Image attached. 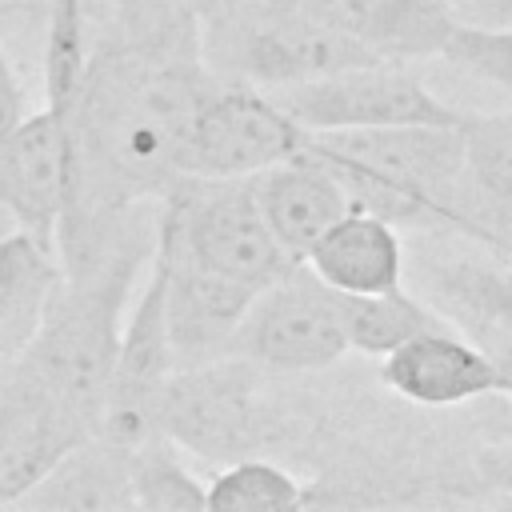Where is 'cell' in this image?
I'll return each instance as SVG.
<instances>
[{
	"instance_id": "3957f363",
	"label": "cell",
	"mask_w": 512,
	"mask_h": 512,
	"mask_svg": "<svg viewBox=\"0 0 512 512\" xmlns=\"http://www.w3.org/2000/svg\"><path fill=\"white\" fill-rule=\"evenodd\" d=\"M156 248L172 260L228 276L248 288H268L292 260L272 236L252 180H196L180 176L156 212Z\"/></svg>"
},
{
	"instance_id": "e0dca14e",
	"label": "cell",
	"mask_w": 512,
	"mask_h": 512,
	"mask_svg": "<svg viewBox=\"0 0 512 512\" xmlns=\"http://www.w3.org/2000/svg\"><path fill=\"white\" fill-rule=\"evenodd\" d=\"M64 268L56 248L24 228H0V360L8 364L36 332Z\"/></svg>"
},
{
	"instance_id": "52a82bcc",
	"label": "cell",
	"mask_w": 512,
	"mask_h": 512,
	"mask_svg": "<svg viewBox=\"0 0 512 512\" xmlns=\"http://www.w3.org/2000/svg\"><path fill=\"white\" fill-rule=\"evenodd\" d=\"M304 132L396 128V124H460V108L444 104L412 64L376 60L320 80L272 92Z\"/></svg>"
},
{
	"instance_id": "d6986e66",
	"label": "cell",
	"mask_w": 512,
	"mask_h": 512,
	"mask_svg": "<svg viewBox=\"0 0 512 512\" xmlns=\"http://www.w3.org/2000/svg\"><path fill=\"white\" fill-rule=\"evenodd\" d=\"M304 504H312L304 480L260 452L220 464L208 480V512H296Z\"/></svg>"
},
{
	"instance_id": "8992f818",
	"label": "cell",
	"mask_w": 512,
	"mask_h": 512,
	"mask_svg": "<svg viewBox=\"0 0 512 512\" xmlns=\"http://www.w3.org/2000/svg\"><path fill=\"white\" fill-rule=\"evenodd\" d=\"M348 352L340 292H332L304 260L256 292L228 356L268 372H320Z\"/></svg>"
},
{
	"instance_id": "30bf717a",
	"label": "cell",
	"mask_w": 512,
	"mask_h": 512,
	"mask_svg": "<svg viewBox=\"0 0 512 512\" xmlns=\"http://www.w3.org/2000/svg\"><path fill=\"white\" fill-rule=\"evenodd\" d=\"M380 380L396 396L424 408H452L500 392L496 360L452 324L416 332L412 340L380 356Z\"/></svg>"
},
{
	"instance_id": "4fadbf2b",
	"label": "cell",
	"mask_w": 512,
	"mask_h": 512,
	"mask_svg": "<svg viewBox=\"0 0 512 512\" xmlns=\"http://www.w3.org/2000/svg\"><path fill=\"white\" fill-rule=\"evenodd\" d=\"M156 260L164 268V308H168V336L176 348V364L188 368L228 356L232 336L256 300V288L172 260L160 248Z\"/></svg>"
},
{
	"instance_id": "d4e9b609",
	"label": "cell",
	"mask_w": 512,
	"mask_h": 512,
	"mask_svg": "<svg viewBox=\"0 0 512 512\" xmlns=\"http://www.w3.org/2000/svg\"><path fill=\"white\" fill-rule=\"evenodd\" d=\"M460 20L472 24H512V0H464Z\"/></svg>"
},
{
	"instance_id": "9a60e30c",
	"label": "cell",
	"mask_w": 512,
	"mask_h": 512,
	"mask_svg": "<svg viewBox=\"0 0 512 512\" xmlns=\"http://www.w3.org/2000/svg\"><path fill=\"white\" fill-rule=\"evenodd\" d=\"M304 264L340 296L404 288V240L388 216L368 208H348L308 248Z\"/></svg>"
},
{
	"instance_id": "ffe728a7",
	"label": "cell",
	"mask_w": 512,
	"mask_h": 512,
	"mask_svg": "<svg viewBox=\"0 0 512 512\" xmlns=\"http://www.w3.org/2000/svg\"><path fill=\"white\" fill-rule=\"evenodd\" d=\"M132 500L148 512H208V484L160 432L132 452Z\"/></svg>"
},
{
	"instance_id": "44dd1931",
	"label": "cell",
	"mask_w": 512,
	"mask_h": 512,
	"mask_svg": "<svg viewBox=\"0 0 512 512\" xmlns=\"http://www.w3.org/2000/svg\"><path fill=\"white\" fill-rule=\"evenodd\" d=\"M444 60L500 84L512 92V24H472V20H460L448 48H444Z\"/></svg>"
},
{
	"instance_id": "ba28073f",
	"label": "cell",
	"mask_w": 512,
	"mask_h": 512,
	"mask_svg": "<svg viewBox=\"0 0 512 512\" xmlns=\"http://www.w3.org/2000/svg\"><path fill=\"white\" fill-rule=\"evenodd\" d=\"M76 152L68 112L44 104L0 136V208L4 216L56 248L64 212L72 204Z\"/></svg>"
},
{
	"instance_id": "cb8c5ba5",
	"label": "cell",
	"mask_w": 512,
	"mask_h": 512,
	"mask_svg": "<svg viewBox=\"0 0 512 512\" xmlns=\"http://www.w3.org/2000/svg\"><path fill=\"white\" fill-rule=\"evenodd\" d=\"M476 472L484 484L500 488L504 496H512V444H492L476 456Z\"/></svg>"
},
{
	"instance_id": "6da1fadb",
	"label": "cell",
	"mask_w": 512,
	"mask_h": 512,
	"mask_svg": "<svg viewBox=\"0 0 512 512\" xmlns=\"http://www.w3.org/2000/svg\"><path fill=\"white\" fill-rule=\"evenodd\" d=\"M212 84L200 0L100 4L80 84L64 108L76 184L56 236L60 264L92 248L120 212L160 200L180 180V148Z\"/></svg>"
},
{
	"instance_id": "7402d4cb",
	"label": "cell",
	"mask_w": 512,
	"mask_h": 512,
	"mask_svg": "<svg viewBox=\"0 0 512 512\" xmlns=\"http://www.w3.org/2000/svg\"><path fill=\"white\" fill-rule=\"evenodd\" d=\"M44 32H48V0H0V40L8 52L12 44L44 52Z\"/></svg>"
},
{
	"instance_id": "2e32d148",
	"label": "cell",
	"mask_w": 512,
	"mask_h": 512,
	"mask_svg": "<svg viewBox=\"0 0 512 512\" xmlns=\"http://www.w3.org/2000/svg\"><path fill=\"white\" fill-rule=\"evenodd\" d=\"M16 508H48V512H124L132 500V452L92 432L76 448H68L20 500Z\"/></svg>"
},
{
	"instance_id": "5bb4252c",
	"label": "cell",
	"mask_w": 512,
	"mask_h": 512,
	"mask_svg": "<svg viewBox=\"0 0 512 512\" xmlns=\"http://www.w3.org/2000/svg\"><path fill=\"white\" fill-rule=\"evenodd\" d=\"M260 212L272 228V236L280 240V248L292 260H304L308 248L348 212L356 208L348 188L340 184V176L316 160L308 148H300L296 156L264 168L260 176H252Z\"/></svg>"
},
{
	"instance_id": "5b68a950",
	"label": "cell",
	"mask_w": 512,
	"mask_h": 512,
	"mask_svg": "<svg viewBox=\"0 0 512 512\" xmlns=\"http://www.w3.org/2000/svg\"><path fill=\"white\" fill-rule=\"evenodd\" d=\"M304 136L308 132L268 88L216 76L184 136L180 176L252 180L264 168L296 156L304 148Z\"/></svg>"
},
{
	"instance_id": "484cf974",
	"label": "cell",
	"mask_w": 512,
	"mask_h": 512,
	"mask_svg": "<svg viewBox=\"0 0 512 512\" xmlns=\"http://www.w3.org/2000/svg\"><path fill=\"white\" fill-rule=\"evenodd\" d=\"M0 228H16V224H12L8 216H4V208H0Z\"/></svg>"
},
{
	"instance_id": "603a6c76",
	"label": "cell",
	"mask_w": 512,
	"mask_h": 512,
	"mask_svg": "<svg viewBox=\"0 0 512 512\" xmlns=\"http://www.w3.org/2000/svg\"><path fill=\"white\" fill-rule=\"evenodd\" d=\"M28 112H32L28 108V88H24V80H20L16 64H12V52L0 40V136L12 132Z\"/></svg>"
},
{
	"instance_id": "8fae6325",
	"label": "cell",
	"mask_w": 512,
	"mask_h": 512,
	"mask_svg": "<svg viewBox=\"0 0 512 512\" xmlns=\"http://www.w3.org/2000/svg\"><path fill=\"white\" fill-rule=\"evenodd\" d=\"M464 176L452 228L512 256V108L464 112Z\"/></svg>"
},
{
	"instance_id": "277c9868",
	"label": "cell",
	"mask_w": 512,
	"mask_h": 512,
	"mask_svg": "<svg viewBox=\"0 0 512 512\" xmlns=\"http://www.w3.org/2000/svg\"><path fill=\"white\" fill-rule=\"evenodd\" d=\"M156 424L180 452L212 464L260 452L268 408L256 384V364L220 356L176 368L160 392Z\"/></svg>"
},
{
	"instance_id": "4316f807",
	"label": "cell",
	"mask_w": 512,
	"mask_h": 512,
	"mask_svg": "<svg viewBox=\"0 0 512 512\" xmlns=\"http://www.w3.org/2000/svg\"><path fill=\"white\" fill-rule=\"evenodd\" d=\"M92 4H108V0H88V12H92Z\"/></svg>"
},
{
	"instance_id": "7c38bea8",
	"label": "cell",
	"mask_w": 512,
	"mask_h": 512,
	"mask_svg": "<svg viewBox=\"0 0 512 512\" xmlns=\"http://www.w3.org/2000/svg\"><path fill=\"white\" fill-rule=\"evenodd\" d=\"M316 20L380 60L416 64L444 56L460 12L452 0H300Z\"/></svg>"
},
{
	"instance_id": "ac0fdd59",
	"label": "cell",
	"mask_w": 512,
	"mask_h": 512,
	"mask_svg": "<svg viewBox=\"0 0 512 512\" xmlns=\"http://www.w3.org/2000/svg\"><path fill=\"white\" fill-rule=\"evenodd\" d=\"M340 308H344L348 352H360V356H388L416 332L448 324L424 296H412L408 288L340 296Z\"/></svg>"
},
{
	"instance_id": "7a4b0ae2",
	"label": "cell",
	"mask_w": 512,
	"mask_h": 512,
	"mask_svg": "<svg viewBox=\"0 0 512 512\" xmlns=\"http://www.w3.org/2000/svg\"><path fill=\"white\" fill-rule=\"evenodd\" d=\"M304 148L340 176L356 208L380 212L392 224L452 228L464 176L460 124L308 132Z\"/></svg>"
},
{
	"instance_id": "83f0119b",
	"label": "cell",
	"mask_w": 512,
	"mask_h": 512,
	"mask_svg": "<svg viewBox=\"0 0 512 512\" xmlns=\"http://www.w3.org/2000/svg\"><path fill=\"white\" fill-rule=\"evenodd\" d=\"M452 4H456V12H460V4H464V0H452Z\"/></svg>"
},
{
	"instance_id": "9c48e42d",
	"label": "cell",
	"mask_w": 512,
	"mask_h": 512,
	"mask_svg": "<svg viewBox=\"0 0 512 512\" xmlns=\"http://www.w3.org/2000/svg\"><path fill=\"white\" fill-rule=\"evenodd\" d=\"M96 428L80 420L44 380L8 360L0 372V508L16 504L68 448Z\"/></svg>"
}]
</instances>
